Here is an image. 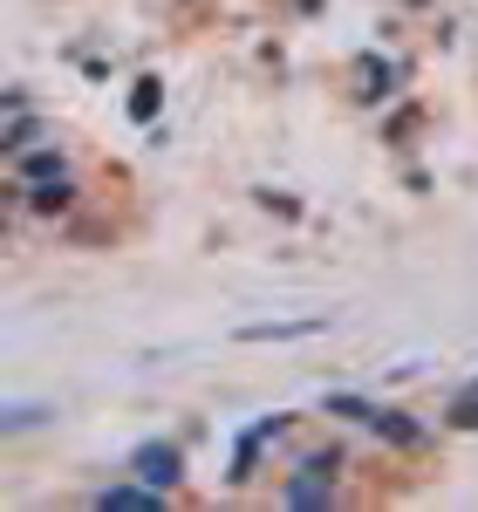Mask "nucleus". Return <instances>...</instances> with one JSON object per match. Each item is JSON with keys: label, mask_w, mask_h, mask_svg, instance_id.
I'll list each match as a JSON object with an SVG mask.
<instances>
[{"label": "nucleus", "mask_w": 478, "mask_h": 512, "mask_svg": "<svg viewBox=\"0 0 478 512\" xmlns=\"http://www.w3.org/2000/svg\"><path fill=\"white\" fill-rule=\"evenodd\" d=\"M137 472L151 478V485H171V478H178V458H171L164 444H158V451H137Z\"/></svg>", "instance_id": "obj_1"}, {"label": "nucleus", "mask_w": 478, "mask_h": 512, "mask_svg": "<svg viewBox=\"0 0 478 512\" xmlns=\"http://www.w3.org/2000/svg\"><path fill=\"white\" fill-rule=\"evenodd\" d=\"M103 506H158L151 492H103Z\"/></svg>", "instance_id": "obj_2"}]
</instances>
